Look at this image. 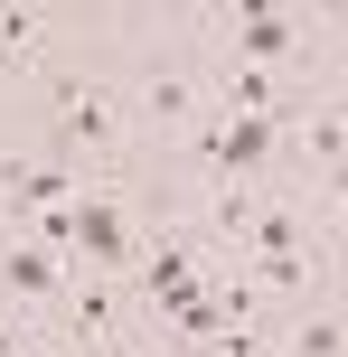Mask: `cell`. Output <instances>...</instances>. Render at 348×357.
<instances>
[{
	"label": "cell",
	"instance_id": "6da1fadb",
	"mask_svg": "<svg viewBox=\"0 0 348 357\" xmlns=\"http://www.w3.org/2000/svg\"><path fill=\"white\" fill-rule=\"evenodd\" d=\"M151 245V188H75L66 207V264L104 273V282H132Z\"/></svg>",
	"mask_w": 348,
	"mask_h": 357
},
{
	"label": "cell",
	"instance_id": "7a4b0ae2",
	"mask_svg": "<svg viewBox=\"0 0 348 357\" xmlns=\"http://www.w3.org/2000/svg\"><path fill=\"white\" fill-rule=\"evenodd\" d=\"M66 282H75V264H66V254L29 245V235H0V310H10V320L47 329L56 310H66Z\"/></svg>",
	"mask_w": 348,
	"mask_h": 357
},
{
	"label": "cell",
	"instance_id": "3957f363",
	"mask_svg": "<svg viewBox=\"0 0 348 357\" xmlns=\"http://www.w3.org/2000/svg\"><path fill=\"white\" fill-rule=\"evenodd\" d=\"M19 357H85V348H66L56 329H29V339H19Z\"/></svg>",
	"mask_w": 348,
	"mask_h": 357
}]
</instances>
